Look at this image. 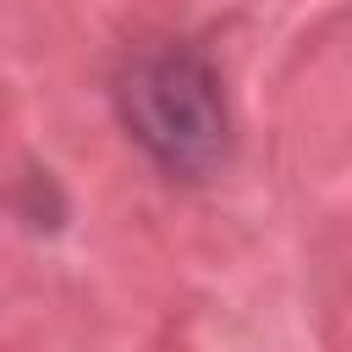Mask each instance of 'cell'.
<instances>
[{"label": "cell", "instance_id": "6da1fadb", "mask_svg": "<svg viewBox=\"0 0 352 352\" xmlns=\"http://www.w3.org/2000/svg\"><path fill=\"white\" fill-rule=\"evenodd\" d=\"M110 104L121 132L170 182H209L231 154L226 88L198 44L165 38L132 50L110 82Z\"/></svg>", "mask_w": 352, "mask_h": 352}]
</instances>
